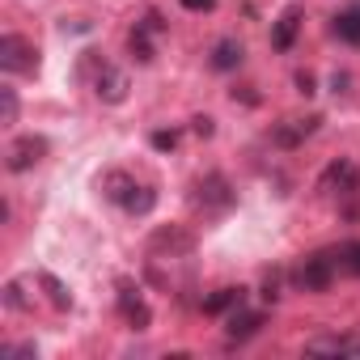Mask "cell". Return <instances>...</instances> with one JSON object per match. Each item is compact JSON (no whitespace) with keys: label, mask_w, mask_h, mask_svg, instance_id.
<instances>
[{"label":"cell","mask_w":360,"mask_h":360,"mask_svg":"<svg viewBox=\"0 0 360 360\" xmlns=\"http://www.w3.org/2000/svg\"><path fill=\"white\" fill-rule=\"evenodd\" d=\"M0 68L5 72H39V51L34 43H26L22 34H5L0 39Z\"/></svg>","instance_id":"obj_1"},{"label":"cell","mask_w":360,"mask_h":360,"mask_svg":"<svg viewBox=\"0 0 360 360\" xmlns=\"http://www.w3.org/2000/svg\"><path fill=\"white\" fill-rule=\"evenodd\" d=\"M43 153H47V140H43V136H18V140L9 144V161H5V165H9L13 174H26L30 165L43 161Z\"/></svg>","instance_id":"obj_2"},{"label":"cell","mask_w":360,"mask_h":360,"mask_svg":"<svg viewBox=\"0 0 360 360\" xmlns=\"http://www.w3.org/2000/svg\"><path fill=\"white\" fill-rule=\"evenodd\" d=\"M330 280H335V259L330 255H309L305 267L297 271V284L305 292H322V288H330Z\"/></svg>","instance_id":"obj_3"},{"label":"cell","mask_w":360,"mask_h":360,"mask_svg":"<svg viewBox=\"0 0 360 360\" xmlns=\"http://www.w3.org/2000/svg\"><path fill=\"white\" fill-rule=\"evenodd\" d=\"M94 94H98L102 102H123V98H127V77H123L119 68L102 64V72L94 77Z\"/></svg>","instance_id":"obj_4"},{"label":"cell","mask_w":360,"mask_h":360,"mask_svg":"<svg viewBox=\"0 0 360 360\" xmlns=\"http://www.w3.org/2000/svg\"><path fill=\"white\" fill-rule=\"evenodd\" d=\"M119 309H123V318L131 322V330H144V326H148V318H153V314H148V305H144V297H140L131 284H123V288H119Z\"/></svg>","instance_id":"obj_5"},{"label":"cell","mask_w":360,"mask_h":360,"mask_svg":"<svg viewBox=\"0 0 360 360\" xmlns=\"http://www.w3.org/2000/svg\"><path fill=\"white\" fill-rule=\"evenodd\" d=\"M195 191H200L195 200H200L204 208H229V204H233V195H229V183H225L221 174H208V178H204V183H200Z\"/></svg>","instance_id":"obj_6"},{"label":"cell","mask_w":360,"mask_h":360,"mask_svg":"<svg viewBox=\"0 0 360 360\" xmlns=\"http://www.w3.org/2000/svg\"><path fill=\"white\" fill-rule=\"evenodd\" d=\"M297 30H301V9L292 5V9L280 13V22H276V30H271V47H276V51H288L292 39H297Z\"/></svg>","instance_id":"obj_7"},{"label":"cell","mask_w":360,"mask_h":360,"mask_svg":"<svg viewBox=\"0 0 360 360\" xmlns=\"http://www.w3.org/2000/svg\"><path fill=\"white\" fill-rule=\"evenodd\" d=\"M259 326H263V314L259 309H233L229 314V326H225V335L229 339H250V335H259Z\"/></svg>","instance_id":"obj_8"},{"label":"cell","mask_w":360,"mask_h":360,"mask_svg":"<svg viewBox=\"0 0 360 360\" xmlns=\"http://www.w3.org/2000/svg\"><path fill=\"white\" fill-rule=\"evenodd\" d=\"M339 187V195H352L356 191V169L347 165V161H335L326 174H322V191H335Z\"/></svg>","instance_id":"obj_9"},{"label":"cell","mask_w":360,"mask_h":360,"mask_svg":"<svg viewBox=\"0 0 360 360\" xmlns=\"http://www.w3.org/2000/svg\"><path fill=\"white\" fill-rule=\"evenodd\" d=\"M242 56H246V51H242L238 39H221V43L212 47V68H217V72H233V68L242 64Z\"/></svg>","instance_id":"obj_10"},{"label":"cell","mask_w":360,"mask_h":360,"mask_svg":"<svg viewBox=\"0 0 360 360\" xmlns=\"http://www.w3.org/2000/svg\"><path fill=\"white\" fill-rule=\"evenodd\" d=\"M335 34L352 47H360V5H347L339 18H335Z\"/></svg>","instance_id":"obj_11"},{"label":"cell","mask_w":360,"mask_h":360,"mask_svg":"<svg viewBox=\"0 0 360 360\" xmlns=\"http://www.w3.org/2000/svg\"><path fill=\"white\" fill-rule=\"evenodd\" d=\"M102 191H106V200H115V204H127V195L136 191V183L127 174H119V169H110L106 178H102Z\"/></svg>","instance_id":"obj_12"},{"label":"cell","mask_w":360,"mask_h":360,"mask_svg":"<svg viewBox=\"0 0 360 360\" xmlns=\"http://www.w3.org/2000/svg\"><path fill=\"white\" fill-rule=\"evenodd\" d=\"M238 305H242V288H217L204 301V314H225V309H238Z\"/></svg>","instance_id":"obj_13"},{"label":"cell","mask_w":360,"mask_h":360,"mask_svg":"<svg viewBox=\"0 0 360 360\" xmlns=\"http://www.w3.org/2000/svg\"><path fill=\"white\" fill-rule=\"evenodd\" d=\"M39 284L47 288V297H51V305H56V309H68V305H72V292H68L51 271H39Z\"/></svg>","instance_id":"obj_14"},{"label":"cell","mask_w":360,"mask_h":360,"mask_svg":"<svg viewBox=\"0 0 360 360\" xmlns=\"http://www.w3.org/2000/svg\"><path fill=\"white\" fill-rule=\"evenodd\" d=\"M153 204H157V191L153 187H136L131 195H127V212H136V217H144V212H153Z\"/></svg>","instance_id":"obj_15"},{"label":"cell","mask_w":360,"mask_h":360,"mask_svg":"<svg viewBox=\"0 0 360 360\" xmlns=\"http://www.w3.org/2000/svg\"><path fill=\"white\" fill-rule=\"evenodd\" d=\"M339 263H343L352 276H360V242H343V246H339Z\"/></svg>","instance_id":"obj_16"},{"label":"cell","mask_w":360,"mask_h":360,"mask_svg":"<svg viewBox=\"0 0 360 360\" xmlns=\"http://www.w3.org/2000/svg\"><path fill=\"white\" fill-rule=\"evenodd\" d=\"M0 123H18V98H13V89H0Z\"/></svg>","instance_id":"obj_17"},{"label":"cell","mask_w":360,"mask_h":360,"mask_svg":"<svg viewBox=\"0 0 360 360\" xmlns=\"http://www.w3.org/2000/svg\"><path fill=\"white\" fill-rule=\"evenodd\" d=\"M5 305H13V309H30V301H26V292H22V284H18V280L5 288Z\"/></svg>","instance_id":"obj_18"},{"label":"cell","mask_w":360,"mask_h":360,"mask_svg":"<svg viewBox=\"0 0 360 360\" xmlns=\"http://www.w3.org/2000/svg\"><path fill=\"white\" fill-rule=\"evenodd\" d=\"M178 144V131H153V148H161V153H169Z\"/></svg>","instance_id":"obj_19"},{"label":"cell","mask_w":360,"mask_h":360,"mask_svg":"<svg viewBox=\"0 0 360 360\" xmlns=\"http://www.w3.org/2000/svg\"><path fill=\"white\" fill-rule=\"evenodd\" d=\"M5 356H9V360H18V356H34V343H9Z\"/></svg>","instance_id":"obj_20"},{"label":"cell","mask_w":360,"mask_h":360,"mask_svg":"<svg viewBox=\"0 0 360 360\" xmlns=\"http://www.w3.org/2000/svg\"><path fill=\"white\" fill-rule=\"evenodd\" d=\"M217 5V0H183V9H191V13H208Z\"/></svg>","instance_id":"obj_21"},{"label":"cell","mask_w":360,"mask_h":360,"mask_svg":"<svg viewBox=\"0 0 360 360\" xmlns=\"http://www.w3.org/2000/svg\"><path fill=\"white\" fill-rule=\"evenodd\" d=\"M339 356H360V339H339Z\"/></svg>","instance_id":"obj_22"},{"label":"cell","mask_w":360,"mask_h":360,"mask_svg":"<svg viewBox=\"0 0 360 360\" xmlns=\"http://www.w3.org/2000/svg\"><path fill=\"white\" fill-rule=\"evenodd\" d=\"M297 89H301V94H314V77H309V72H297Z\"/></svg>","instance_id":"obj_23"},{"label":"cell","mask_w":360,"mask_h":360,"mask_svg":"<svg viewBox=\"0 0 360 360\" xmlns=\"http://www.w3.org/2000/svg\"><path fill=\"white\" fill-rule=\"evenodd\" d=\"M195 131H200V136H212V119H208V115H200V119H195Z\"/></svg>","instance_id":"obj_24"}]
</instances>
